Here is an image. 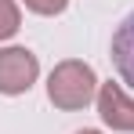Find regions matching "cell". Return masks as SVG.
Instances as JSON below:
<instances>
[{"label":"cell","instance_id":"obj_1","mask_svg":"<svg viewBox=\"0 0 134 134\" xmlns=\"http://www.w3.org/2000/svg\"><path fill=\"white\" fill-rule=\"evenodd\" d=\"M94 94H98V76L80 58L58 62V65L51 69V76H47V98H51V105H58V109H65V112L83 109Z\"/></svg>","mask_w":134,"mask_h":134},{"label":"cell","instance_id":"obj_2","mask_svg":"<svg viewBox=\"0 0 134 134\" xmlns=\"http://www.w3.org/2000/svg\"><path fill=\"white\" fill-rule=\"evenodd\" d=\"M40 76V62L29 47L0 51V94H25Z\"/></svg>","mask_w":134,"mask_h":134},{"label":"cell","instance_id":"obj_3","mask_svg":"<svg viewBox=\"0 0 134 134\" xmlns=\"http://www.w3.org/2000/svg\"><path fill=\"white\" fill-rule=\"evenodd\" d=\"M98 116L112 131H123V134L134 131V102L123 94L120 83H102L98 87Z\"/></svg>","mask_w":134,"mask_h":134},{"label":"cell","instance_id":"obj_4","mask_svg":"<svg viewBox=\"0 0 134 134\" xmlns=\"http://www.w3.org/2000/svg\"><path fill=\"white\" fill-rule=\"evenodd\" d=\"M109 54H112L116 72L123 76V83H131V87H134V11H131V15H127L120 25H116Z\"/></svg>","mask_w":134,"mask_h":134},{"label":"cell","instance_id":"obj_5","mask_svg":"<svg viewBox=\"0 0 134 134\" xmlns=\"http://www.w3.org/2000/svg\"><path fill=\"white\" fill-rule=\"evenodd\" d=\"M22 25V15H18V4L15 0H0V40H11Z\"/></svg>","mask_w":134,"mask_h":134},{"label":"cell","instance_id":"obj_6","mask_svg":"<svg viewBox=\"0 0 134 134\" xmlns=\"http://www.w3.org/2000/svg\"><path fill=\"white\" fill-rule=\"evenodd\" d=\"M65 4H69V0H25V7L36 11V15H62Z\"/></svg>","mask_w":134,"mask_h":134},{"label":"cell","instance_id":"obj_7","mask_svg":"<svg viewBox=\"0 0 134 134\" xmlns=\"http://www.w3.org/2000/svg\"><path fill=\"white\" fill-rule=\"evenodd\" d=\"M76 134H102V131H76Z\"/></svg>","mask_w":134,"mask_h":134}]
</instances>
